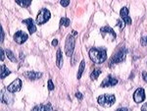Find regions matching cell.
<instances>
[{
	"label": "cell",
	"mask_w": 147,
	"mask_h": 111,
	"mask_svg": "<svg viewBox=\"0 0 147 111\" xmlns=\"http://www.w3.org/2000/svg\"><path fill=\"white\" fill-rule=\"evenodd\" d=\"M89 57L94 63L101 64L107 59V51L104 47H93L89 50Z\"/></svg>",
	"instance_id": "obj_1"
},
{
	"label": "cell",
	"mask_w": 147,
	"mask_h": 111,
	"mask_svg": "<svg viewBox=\"0 0 147 111\" xmlns=\"http://www.w3.org/2000/svg\"><path fill=\"white\" fill-rule=\"evenodd\" d=\"M97 101H98V104L103 107H110L115 103L116 97L113 94H103L97 98Z\"/></svg>",
	"instance_id": "obj_2"
},
{
	"label": "cell",
	"mask_w": 147,
	"mask_h": 111,
	"mask_svg": "<svg viewBox=\"0 0 147 111\" xmlns=\"http://www.w3.org/2000/svg\"><path fill=\"white\" fill-rule=\"evenodd\" d=\"M100 34L104 39L109 41H114L116 39V37H117V35H116L115 30L111 27H109V26L102 27L100 29Z\"/></svg>",
	"instance_id": "obj_3"
},
{
	"label": "cell",
	"mask_w": 147,
	"mask_h": 111,
	"mask_svg": "<svg viewBox=\"0 0 147 111\" xmlns=\"http://www.w3.org/2000/svg\"><path fill=\"white\" fill-rule=\"evenodd\" d=\"M75 44H76L75 35H69L67 39H66V44H65V52L68 57H71L73 55L74 50H75Z\"/></svg>",
	"instance_id": "obj_4"
},
{
	"label": "cell",
	"mask_w": 147,
	"mask_h": 111,
	"mask_svg": "<svg viewBox=\"0 0 147 111\" xmlns=\"http://www.w3.org/2000/svg\"><path fill=\"white\" fill-rule=\"evenodd\" d=\"M127 54V49L125 48V47H122V48H121L117 53L114 54V56L112 57V59H111V62H110L111 66L125 61Z\"/></svg>",
	"instance_id": "obj_5"
},
{
	"label": "cell",
	"mask_w": 147,
	"mask_h": 111,
	"mask_svg": "<svg viewBox=\"0 0 147 111\" xmlns=\"http://www.w3.org/2000/svg\"><path fill=\"white\" fill-rule=\"evenodd\" d=\"M50 17H51V14L47 9L45 8L40 9V11L38 12L36 17V24L37 25H43V24H45L50 19Z\"/></svg>",
	"instance_id": "obj_6"
},
{
	"label": "cell",
	"mask_w": 147,
	"mask_h": 111,
	"mask_svg": "<svg viewBox=\"0 0 147 111\" xmlns=\"http://www.w3.org/2000/svg\"><path fill=\"white\" fill-rule=\"evenodd\" d=\"M22 86H23V83H22V80L20 79H16L14 82H12L8 87H7V91H11V93H18V91H21L22 89Z\"/></svg>",
	"instance_id": "obj_7"
},
{
	"label": "cell",
	"mask_w": 147,
	"mask_h": 111,
	"mask_svg": "<svg viewBox=\"0 0 147 111\" xmlns=\"http://www.w3.org/2000/svg\"><path fill=\"white\" fill-rule=\"evenodd\" d=\"M118 84V80L116 78H114L113 76L109 75L108 77H106L103 80L101 84V88H109V87H114Z\"/></svg>",
	"instance_id": "obj_8"
},
{
	"label": "cell",
	"mask_w": 147,
	"mask_h": 111,
	"mask_svg": "<svg viewBox=\"0 0 147 111\" xmlns=\"http://www.w3.org/2000/svg\"><path fill=\"white\" fill-rule=\"evenodd\" d=\"M28 35L26 32H24L23 30H19V32H17L14 35V41L17 42L18 44H22L26 41H28Z\"/></svg>",
	"instance_id": "obj_9"
},
{
	"label": "cell",
	"mask_w": 147,
	"mask_h": 111,
	"mask_svg": "<svg viewBox=\"0 0 147 111\" xmlns=\"http://www.w3.org/2000/svg\"><path fill=\"white\" fill-rule=\"evenodd\" d=\"M134 99L136 103H140L145 99V91L142 88L137 89L134 93Z\"/></svg>",
	"instance_id": "obj_10"
},
{
	"label": "cell",
	"mask_w": 147,
	"mask_h": 111,
	"mask_svg": "<svg viewBox=\"0 0 147 111\" xmlns=\"http://www.w3.org/2000/svg\"><path fill=\"white\" fill-rule=\"evenodd\" d=\"M120 16L121 19L125 22V24L127 25H131V19L129 16V9L127 7H123L120 11Z\"/></svg>",
	"instance_id": "obj_11"
},
{
	"label": "cell",
	"mask_w": 147,
	"mask_h": 111,
	"mask_svg": "<svg viewBox=\"0 0 147 111\" xmlns=\"http://www.w3.org/2000/svg\"><path fill=\"white\" fill-rule=\"evenodd\" d=\"M23 23L27 25V28H28V32H30V35L36 32V26L34 25V20H32V19L28 18V19H26V20H23Z\"/></svg>",
	"instance_id": "obj_12"
},
{
	"label": "cell",
	"mask_w": 147,
	"mask_h": 111,
	"mask_svg": "<svg viewBox=\"0 0 147 111\" xmlns=\"http://www.w3.org/2000/svg\"><path fill=\"white\" fill-rule=\"evenodd\" d=\"M25 77L28 78V80L30 81H34V80H37L39 78L42 77V73L40 72H34V71H30V72H26L25 74Z\"/></svg>",
	"instance_id": "obj_13"
},
{
	"label": "cell",
	"mask_w": 147,
	"mask_h": 111,
	"mask_svg": "<svg viewBox=\"0 0 147 111\" xmlns=\"http://www.w3.org/2000/svg\"><path fill=\"white\" fill-rule=\"evenodd\" d=\"M11 93H11V91H8V93H2V102L8 105L12 104V103L14 102V96L12 95Z\"/></svg>",
	"instance_id": "obj_14"
},
{
	"label": "cell",
	"mask_w": 147,
	"mask_h": 111,
	"mask_svg": "<svg viewBox=\"0 0 147 111\" xmlns=\"http://www.w3.org/2000/svg\"><path fill=\"white\" fill-rule=\"evenodd\" d=\"M56 65L58 68H62L63 66V55H62V51L60 49L57 50V53H56Z\"/></svg>",
	"instance_id": "obj_15"
},
{
	"label": "cell",
	"mask_w": 147,
	"mask_h": 111,
	"mask_svg": "<svg viewBox=\"0 0 147 111\" xmlns=\"http://www.w3.org/2000/svg\"><path fill=\"white\" fill-rule=\"evenodd\" d=\"M53 107L50 103H47V104H40V105H36L35 107L32 108L34 111H36V110H52Z\"/></svg>",
	"instance_id": "obj_16"
},
{
	"label": "cell",
	"mask_w": 147,
	"mask_h": 111,
	"mask_svg": "<svg viewBox=\"0 0 147 111\" xmlns=\"http://www.w3.org/2000/svg\"><path fill=\"white\" fill-rule=\"evenodd\" d=\"M10 74H11L10 70H9L5 65L2 64L1 65V75H0V76H1V79H4V78H6L7 76H9Z\"/></svg>",
	"instance_id": "obj_17"
},
{
	"label": "cell",
	"mask_w": 147,
	"mask_h": 111,
	"mask_svg": "<svg viewBox=\"0 0 147 111\" xmlns=\"http://www.w3.org/2000/svg\"><path fill=\"white\" fill-rule=\"evenodd\" d=\"M15 1L19 6L25 7L26 8V7H28L30 5V3H32V0H15Z\"/></svg>",
	"instance_id": "obj_18"
},
{
	"label": "cell",
	"mask_w": 147,
	"mask_h": 111,
	"mask_svg": "<svg viewBox=\"0 0 147 111\" xmlns=\"http://www.w3.org/2000/svg\"><path fill=\"white\" fill-rule=\"evenodd\" d=\"M101 70L100 69H94L93 71L91 72V74H90V79L91 80H93V81H95V80L98 79V77L100 76V74H101Z\"/></svg>",
	"instance_id": "obj_19"
},
{
	"label": "cell",
	"mask_w": 147,
	"mask_h": 111,
	"mask_svg": "<svg viewBox=\"0 0 147 111\" xmlns=\"http://www.w3.org/2000/svg\"><path fill=\"white\" fill-rule=\"evenodd\" d=\"M84 68H85V62H84V60H82V62H80V64L79 72H78V77H77L78 80H80V78H82V73H84Z\"/></svg>",
	"instance_id": "obj_20"
},
{
	"label": "cell",
	"mask_w": 147,
	"mask_h": 111,
	"mask_svg": "<svg viewBox=\"0 0 147 111\" xmlns=\"http://www.w3.org/2000/svg\"><path fill=\"white\" fill-rule=\"evenodd\" d=\"M6 54H7V57L9 58V60L10 61H12V62H17V59H16L14 53L12 52L10 49H6Z\"/></svg>",
	"instance_id": "obj_21"
},
{
	"label": "cell",
	"mask_w": 147,
	"mask_h": 111,
	"mask_svg": "<svg viewBox=\"0 0 147 111\" xmlns=\"http://www.w3.org/2000/svg\"><path fill=\"white\" fill-rule=\"evenodd\" d=\"M70 24H71V21L69 20L68 18H66V17L61 18V20H60V26H64V27H69V26H70Z\"/></svg>",
	"instance_id": "obj_22"
},
{
	"label": "cell",
	"mask_w": 147,
	"mask_h": 111,
	"mask_svg": "<svg viewBox=\"0 0 147 111\" xmlns=\"http://www.w3.org/2000/svg\"><path fill=\"white\" fill-rule=\"evenodd\" d=\"M47 87H48V89L49 91H53L54 89V84H53V82H52V80L51 79H49L48 80V83H47Z\"/></svg>",
	"instance_id": "obj_23"
},
{
	"label": "cell",
	"mask_w": 147,
	"mask_h": 111,
	"mask_svg": "<svg viewBox=\"0 0 147 111\" xmlns=\"http://www.w3.org/2000/svg\"><path fill=\"white\" fill-rule=\"evenodd\" d=\"M140 43H141V45H142V46H147V37H141Z\"/></svg>",
	"instance_id": "obj_24"
},
{
	"label": "cell",
	"mask_w": 147,
	"mask_h": 111,
	"mask_svg": "<svg viewBox=\"0 0 147 111\" xmlns=\"http://www.w3.org/2000/svg\"><path fill=\"white\" fill-rule=\"evenodd\" d=\"M60 4L63 7H67V6H69V4H70V0H61Z\"/></svg>",
	"instance_id": "obj_25"
},
{
	"label": "cell",
	"mask_w": 147,
	"mask_h": 111,
	"mask_svg": "<svg viewBox=\"0 0 147 111\" xmlns=\"http://www.w3.org/2000/svg\"><path fill=\"white\" fill-rule=\"evenodd\" d=\"M125 22L123 20H119L118 21V26H119V28H120V30H123L125 28Z\"/></svg>",
	"instance_id": "obj_26"
},
{
	"label": "cell",
	"mask_w": 147,
	"mask_h": 111,
	"mask_svg": "<svg viewBox=\"0 0 147 111\" xmlns=\"http://www.w3.org/2000/svg\"><path fill=\"white\" fill-rule=\"evenodd\" d=\"M76 97H78L80 100H82V98H84V96H82V93H76Z\"/></svg>",
	"instance_id": "obj_27"
},
{
	"label": "cell",
	"mask_w": 147,
	"mask_h": 111,
	"mask_svg": "<svg viewBox=\"0 0 147 111\" xmlns=\"http://www.w3.org/2000/svg\"><path fill=\"white\" fill-rule=\"evenodd\" d=\"M142 79L147 83V72H142Z\"/></svg>",
	"instance_id": "obj_28"
},
{
	"label": "cell",
	"mask_w": 147,
	"mask_h": 111,
	"mask_svg": "<svg viewBox=\"0 0 147 111\" xmlns=\"http://www.w3.org/2000/svg\"><path fill=\"white\" fill-rule=\"evenodd\" d=\"M4 35H5V32H4L3 28L1 27V42L4 41Z\"/></svg>",
	"instance_id": "obj_29"
},
{
	"label": "cell",
	"mask_w": 147,
	"mask_h": 111,
	"mask_svg": "<svg viewBox=\"0 0 147 111\" xmlns=\"http://www.w3.org/2000/svg\"><path fill=\"white\" fill-rule=\"evenodd\" d=\"M0 52H1V61L4 60V58H5V55H4V50L3 49H0Z\"/></svg>",
	"instance_id": "obj_30"
},
{
	"label": "cell",
	"mask_w": 147,
	"mask_h": 111,
	"mask_svg": "<svg viewBox=\"0 0 147 111\" xmlns=\"http://www.w3.org/2000/svg\"><path fill=\"white\" fill-rule=\"evenodd\" d=\"M52 45L53 46L58 45V41H57V39H53V41H52Z\"/></svg>",
	"instance_id": "obj_31"
},
{
	"label": "cell",
	"mask_w": 147,
	"mask_h": 111,
	"mask_svg": "<svg viewBox=\"0 0 147 111\" xmlns=\"http://www.w3.org/2000/svg\"><path fill=\"white\" fill-rule=\"evenodd\" d=\"M141 110H142V111H147V103H145L144 105H142Z\"/></svg>",
	"instance_id": "obj_32"
},
{
	"label": "cell",
	"mask_w": 147,
	"mask_h": 111,
	"mask_svg": "<svg viewBox=\"0 0 147 111\" xmlns=\"http://www.w3.org/2000/svg\"><path fill=\"white\" fill-rule=\"evenodd\" d=\"M73 32V34H72L73 35H78V32H76V30H73V32Z\"/></svg>",
	"instance_id": "obj_33"
},
{
	"label": "cell",
	"mask_w": 147,
	"mask_h": 111,
	"mask_svg": "<svg viewBox=\"0 0 147 111\" xmlns=\"http://www.w3.org/2000/svg\"><path fill=\"white\" fill-rule=\"evenodd\" d=\"M118 110H129V108H119Z\"/></svg>",
	"instance_id": "obj_34"
}]
</instances>
